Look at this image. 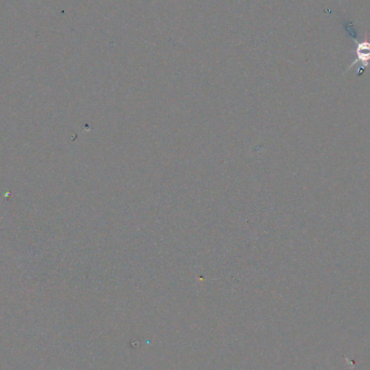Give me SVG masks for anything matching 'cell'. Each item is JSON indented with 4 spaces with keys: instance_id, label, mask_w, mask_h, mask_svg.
Returning <instances> with one entry per match:
<instances>
[{
    "instance_id": "cell-1",
    "label": "cell",
    "mask_w": 370,
    "mask_h": 370,
    "mask_svg": "<svg viewBox=\"0 0 370 370\" xmlns=\"http://www.w3.org/2000/svg\"><path fill=\"white\" fill-rule=\"evenodd\" d=\"M355 42H356V49H355V53H356V60H355L352 64L349 66V68L346 69V72L350 70L353 67L354 65H356L357 63H360V67L358 68L357 75H362L364 73V70L366 69L369 63H370V41H368V36L367 34H365V39L362 42H358L356 39H355Z\"/></svg>"
}]
</instances>
